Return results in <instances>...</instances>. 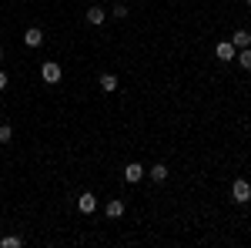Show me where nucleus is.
<instances>
[{"mask_svg": "<svg viewBox=\"0 0 251 248\" xmlns=\"http://www.w3.org/2000/svg\"><path fill=\"white\" fill-rule=\"evenodd\" d=\"M248 7H251V0H248Z\"/></svg>", "mask_w": 251, "mask_h": 248, "instance_id": "obj_18", "label": "nucleus"}, {"mask_svg": "<svg viewBox=\"0 0 251 248\" xmlns=\"http://www.w3.org/2000/svg\"><path fill=\"white\" fill-rule=\"evenodd\" d=\"M231 198L238 201V205H248V201H251V185L245 181V178H234V185H231Z\"/></svg>", "mask_w": 251, "mask_h": 248, "instance_id": "obj_2", "label": "nucleus"}, {"mask_svg": "<svg viewBox=\"0 0 251 248\" xmlns=\"http://www.w3.org/2000/svg\"><path fill=\"white\" fill-rule=\"evenodd\" d=\"M24 245V242H20L17 235H3V238H0V248H20Z\"/></svg>", "mask_w": 251, "mask_h": 248, "instance_id": "obj_13", "label": "nucleus"}, {"mask_svg": "<svg viewBox=\"0 0 251 248\" xmlns=\"http://www.w3.org/2000/svg\"><path fill=\"white\" fill-rule=\"evenodd\" d=\"M121 215H124V201L111 198V201H107V218H121Z\"/></svg>", "mask_w": 251, "mask_h": 248, "instance_id": "obj_11", "label": "nucleus"}, {"mask_svg": "<svg viewBox=\"0 0 251 248\" xmlns=\"http://www.w3.org/2000/svg\"><path fill=\"white\" fill-rule=\"evenodd\" d=\"M14 141V128L10 124H0V144H10Z\"/></svg>", "mask_w": 251, "mask_h": 248, "instance_id": "obj_14", "label": "nucleus"}, {"mask_svg": "<svg viewBox=\"0 0 251 248\" xmlns=\"http://www.w3.org/2000/svg\"><path fill=\"white\" fill-rule=\"evenodd\" d=\"M148 178H151V181H154V185H161V181H168V168H164V165H161V161H157L154 168H148Z\"/></svg>", "mask_w": 251, "mask_h": 248, "instance_id": "obj_7", "label": "nucleus"}, {"mask_svg": "<svg viewBox=\"0 0 251 248\" xmlns=\"http://www.w3.org/2000/svg\"><path fill=\"white\" fill-rule=\"evenodd\" d=\"M127 14H131V7H127V3H117V7H114V17L117 20H124Z\"/></svg>", "mask_w": 251, "mask_h": 248, "instance_id": "obj_15", "label": "nucleus"}, {"mask_svg": "<svg viewBox=\"0 0 251 248\" xmlns=\"http://www.w3.org/2000/svg\"><path fill=\"white\" fill-rule=\"evenodd\" d=\"M144 174H148V168H144V165H137V161H131V165L124 168V181H127V185H137Z\"/></svg>", "mask_w": 251, "mask_h": 248, "instance_id": "obj_4", "label": "nucleus"}, {"mask_svg": "<svg viewBox=\"0 0 251 248\" xmlns=\"http://www.w3.org/2000/svg\"><path fill=\"white\" fill-rule=\"evenodd\" d=\"M0 60H3V44H0Z\"/></svg>", "mask_w": 251, "mask_h": 248, "instance_id": "obj_17", "label": "nucleus"}, {"mask_svg": "<svg viewBox=\"0 0 251 248\" xmlns=\"http://www.w3.org/2000/svg\"><path fill=\"white\" fill-rule=\"evenodd\" d=\"M24 44H27V47H40V44H44V30H40V27H27V30H24Z\"/></svg>", "mask_w": 251, "mask_h": 248, "instance_id": "obj_6", "label": "nucleus"}, {"mask_svg": "<svg viewBox=\"0 0 251 248\" xmlns=\"http://www.w3.org/2000/svg\"><path fill=\"white\" fill-rule=\"evenodd\" d=\"M104 20H107V10H104V7H91V10H87V24H104Z\"/></svg>", "mask_w": 251, "mask_h": 248, "instance_id": "obj_9", "label": "nucleus"}, {"mask_svg": "<svg viewBox=\"0 0 251 248\" xmlns=\"http://www.w3.org/2000/svg\"><path fill=\"white\" fill-rule=\"evenodd\" d=\"M40 77H44L47 84H60L64 67H60V64H54V60H44V64H40Z\"/></svg>", "mask_w": 251, "mask_h": 248, "instance_id": "obj_1", "label": "nucleus"}, {"mask_svg": "<svg viewBox=\"0 0 251 248\" xmlns=\"http://www.w3.org/2000/svg\"><path fill=\"white\" fill-rule=\"evenodd\" d=\"M234 60L241 64V71H251V47H245V51H238V54H234Z\"/></svg>", "mask_w": 251, "mask_h": 248, "instance_id": "obj_12", "label": "nucleus"}, {"mask_svg": "<svg viewBox=\"0 0 251 248\" xmlns=\"http://www.w3.org/2000/svg\"><path fill=\"white\" fill-rule=\"evenodd\" d=\"M234 54H238V47H234L231 40H218V44H214V57H218V60L231 64V60H234Z\"/></svg>", "mask_w": 251, "mask_h": 248, "instance_id": "obj_3", "label": "nucleus"}, {"mask_svg": "<svg viewBox=\"0 0 251 248\" xmlns=\"http://www.w3.org/2000/svg\"><path fill=\"white\" fill-rule=\"evenodd\" d=\"M7 84H10V77H7V71H0V91H7Z\"/></svg>", "mask_w": 251, "mask_h": 248, "instance_id": "obj_16", "label": "nucleus"}, {"mask_svg": "<svg viewBox=\"0 0 251 248\" xmlns=\"http://www.w3.org/2000/svg\"><path fill=\"white\" fill-rule=\"evenodd\" d=\"M77 208H80V215H94V208H97V198L91 194V191H84L77 198Z\"/></svg>", "mask_w": 251, "mask_h": 248, "instance_id": "obj_5", "label": "nucleus"}, {"mask_svg": "<svg viewBox=\"0 0 251 248\" xmlns=\"http://www.w3.org/2000/svg\"><path fill=\"white\" fill-rule=\"evenodd\" d=\"M231 44L238 47V51H245V47H251V34H248V30H234V34H231Z\"/></svg>", "mask_w": 251, "mask_h": 248, "instance_id": "obj_8", "label": "nucleus"}, {"mask_svg": "<svg viewBox=\"0 0 251 248\" xmlns=\"http://www.w3.org/2000/svg\"><path fill=\"white\" fill-rule=\"evenodd\" d=\"M100 91H107V94L117 91V74H111V71H107V74H100Z\"/></svg>", "mask_w": 251, "mask_h": 248, "instance_id": "obj_10", "label": "nucleus"}]
</instances>
